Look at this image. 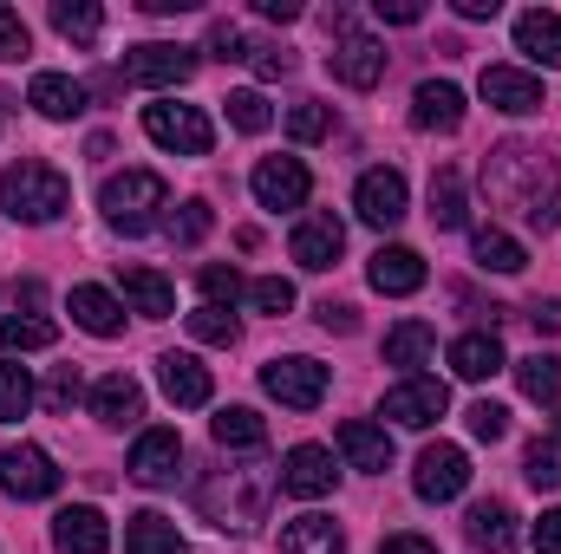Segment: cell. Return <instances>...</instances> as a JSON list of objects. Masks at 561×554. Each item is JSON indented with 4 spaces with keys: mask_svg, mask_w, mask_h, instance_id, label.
<instances>
[{
    "mask_svg": "<svg viewBox=\"0 0 561 554\" xmlns=\"http://www.w3.org/2000/svg\"><path fill=\"white\" fill-rule=\"evenodd\" d=\"M66 203H72V183H66L53 163L20 157V163L0 170V209H7L13 222H53V216H66Z\"/></svg>",
    "mask_w": 561,
    "mask_h": 554,
    "instance_id": "6da1fadb",
    "label": "cell"
},
{
    "mask_svg": "<svg viewBox=\"0 0 561 554\" xmlns=\"http://www.w3.org/2000/svg\"><path fill=\"white\" fill-rule=\"evenodd\" d=\"M99 209H105V222H112V229L144 235V229L157 222V209H170V183H163L157 170H118V176H105Z\"/></svg>",
    "mask_w": 561,
    "mask_h": 554,
    "instance_id": "7a4b0ae2",
    "label": "cell"
},
{
    "mask_svg": "<svg viewBox=\"0 0 561 554\" xmlns=\"http://www.w3.org/2000/svg\"><path fill=\"white\" fill-rule=\"evenodd\" d=\"M144 138L183 157H209L216 150V125L196 105H144Z\"/></svg>",
    "mask_w": 561,
    "mask_h": 554,
    "instance_id": "3957f363",
    "label": "cell"
},
{
    "mask_svg": "<svg viewBox=\"0 0 561 554\" xmlns=\"http://www.w3.org/2000/svg\"><path fill=\"white\" fill-rule=\"evenodd\" d=\"M262 385H268V399L287 405V412H313V405L327 399V366L307 359V353H294V359H268V366H262Z\"/></svg>",
    "mask_w": 561,
    "mask_h": 554,
    "instance_id": "277c9868",
    "label": "cell"
},
{
    "mask_svg": "<svg viewBox=\"0 0 561 554\" xmlns=\"http://www.w3.org/2000/svg\"><path fill=\"white\" fill-rule=\"evenodd\" d=\"M0 489H7L13 503H39V496L59 489V463H53L39 443H13V450L0 457Z\"/></svg>",
    "mask_w": 561,
    "mask_h": 554,
    "instance_id": "5b68a950",
    "label": "cell"
},
{
    "mask_svg": "<svg viewBox=\"0 0 561 554\" xmlns=\"http://www.w3.org/2000/svg\"><path fill=\"white\" fill-rule=\"evenodd\" d=\"M463 483H470V457L457 443H424L419 470H412V489L424 503H450V496H463Z\"/></svg>",
    "mask_w": 561,
    "mask_h": 554,
    "instance_id": "8992f818",
    "label": "cell"
},
{
    "mask_svg": "<svg viewBox=\"0 0 561 554\" xmlns=\"http://www.w3.org/2000/svg\"><path fill=\"white\" fill-rule=\"evenodd\" d=\"M477 92H483V105H496V112H510V118H529V112L549 105V99H542V79L523 72V66H483Z\"/></svg>",
    "mask_w": 561,
    "mask_h": 554,
    "instance_id": "52a82bcc",
    "label": "cell"
},
{
    "mask_svg": "<svg viewBox=\"0 0 561 554\" xmlns=\"http://www.w3.org/2000/svg\"><path fill=\"white\" fill-rule=\"evenodd\" d=\"M353 209H359V222L392 229V222H405L412 189H405V176H399V170H366V176H359V189H353Z\"/></svg>",
    "mask_w": 561,
    "mask_h": 554,
    "instance_id": "ba28073f",
    "label": "cell"
},
{
    "mask_svg": "<svg viewBox=\"0 0 561 554\" xmlns=\"http://www.w3.org/2000/svg\"><path fill=\"white\" fill-rule=\"evenodd\" d=\"M196 72V53L190 46H170V39H144L125 53V79L131 85H183Z\"/></svg>",
    "mask_w": 561,
    "mask_h": 554,
    "instance_id": "9c48e42d",
    "label": "cell"
},
{
    "mask_svg": "<svg viewBox=\"0 0 561 554\" xmlns=\"http://www.w3.org/2000/svg\"><path fill=\"white\" fill-rule=\"evenodd\" d=\"M249 183H255V203H262V209H300V203L313 196V176H307L300 157H262Z\"/></svg>",
    "mask_w": 561,
    "mask_h": 554,
    "instance_id": "30bf717a",
    "label": "cell"
},
{
    "mask_svg": "<svg viewBox=\"0 0 561 554\" xmlns=\"http://www.w3.org/2000/svg\"><path fill=\"white\" fill-rule=\"evenodd\" d=\"M327 72H333L340 85H353V92H373V85L386 79V46H379L373 33H346V39L327 53Z\"/></svg>",
    "mask_w": 561,
    "mask_h": 554,
    "instance_id": "8fae6325",
    "label": "cell"
},
{
    "mask_svg": "<svg viewBox=\"0 0 561 554\" xmlns=\"http://www.w3.org/2000/svg\"><path fill=\"white\" fill-rule=\"evenodd\" d=\"M340 249H346V222L333 216V209H320V216H307L300 229H294V242H287V255L307 268V275H327L333 262H340Z\"/></svg>",
    "mask_w": 561,
    "mask_h": 554,
    "instance_id": "7c38bea8",
    "label": "cell"
},
{
    "mask_svg": "<svg viewBox=\"0 0 561 554\" xmlns=\"http://www.w3.org/2000/svg\"><path fill=\"white\" fill-rule=\"evenodd\" d=\"M444 412H450L444 379H405V385H392V392H386V417H392V424H405V430H431Z\"/></svg>",
    "mask_w": 561,
    "mask_h": 554,
    "instance_id": "4fadbf2b",
    "label": "cell"
},
{
    "mask_svg": "<svg viewBox=\"0 0 561 554\" xmlns=\"http://www.w3.org/2000/svg\"><path fill=\"white\" fill-rule=\"evenodd\" d=\"M333 483H340V470H333V450H320V443H294L287 457H280V489L287 496H333Z\"/></svg>",
    "mask_w": 561,
    "mask_h": 554,
    "instance_id": "5bb4252c",
    "label": "cell"
},
{
    "mask_svg": "<svg viewBox=\"0 0 561 554\" xmlns=\"http://www.w3.org/2000/svg\"><path fill=\"white\" fill-rule=\"evenodd\" d=\"M53 549L59 554H112V522L92 503H72L53 516Z\"/></svg>",
    "mask_w": 561,
    "mask_h": 554,
    "instance_id": "9a60e30c",
    "label": "cell"
},
{
    "mask_svg": "<svg viewBox=\"0 0 561 554\" xmlns=\"http://www.w3.org/2000/svg\"><path fill=\"white\" fill-rule=\"evenodd\" d=\"M157 379H163V399H170V405H183V412H196V405H209V399H216L209 366H203L196 353H163V359H157Z\"/></svg>",
    "mask_w": 561,
    "mask_h": 554,
    "instance_id": "2e32d148",
    "label": "cell"
},
{
    "mask_svg": "<svg viewBox=\"0 0 561 554\" xmlns=\"http://www.w3.org/2000/svg\"><path fill=\"white\" fill-rule=\"evenodd\" d=\"M176 470H183V437L176 430H144L131 443V476L138 483L163 489V483H176Z\"/></svg>",
    "mask_w": 561,
    "mask_h": 554,
    "instance_id": "e0dca14e",
    "label": "cell"
},
{
    "mask_svg": "<svg viewBox=\"0 0 561 554\" xmlns=\"http://www.w3.org/2000/svg\"><path fill=\"white\" fill-rule=\"evenodd\" d=\"M118 287H125L131 313H144V320H170L176 313V287L157 275V268H144V262H125L118 268Z\"/></svg>",
    "mask_w": 561,
    "mask_h": 554,
    "instance_id": "ac0fdd59",
    "label": "cell"
},
{
    "mask_svg": "<svg viewBox=\"0 0 561 554\" xmlns=\"http://www.w3.org/2000/svg\"><path fill=\"white\" fill-rule=\"evenodd\" d=\"M340 457H346L353 470L379 476V470H392V437H386L379 424H366V417H346V424H340Z\"/></svg>",
    "mask_w": 561,
    "mask_h": 554,
    "instance_id": "d6986e66",
    "label": "cell"
},
{
    "mask_svg": "<svg viewBox=\"0 0 561 554\" xmlns=\"http://www.w3.org/2000/svg\"><path fill=\"white\" fill-rule=\"evenodd\" d=\"M412 125L419 131H457L463 125V92L450 79H424L412 92Z\"/></svg>",
    "mask_w": 561,
    "mask_h": 554,
    "instance_id": "ffe728a7",
    "label": "cell"
},
{
    "mask_svg": "<svg viewBox=\"0 0 561 554\" xmlns=\"http://www.w3.org/2000/svg\"><path fill=\"white\" fill-rule=\"evenodd\" d=\"M510 359H503V339L496 333H463V339H450V372L457 379H470V385H483V379H496Z\"/></svg>",
    "mask_w": 561,
    "mask_h": 554,
    "instance_id": "44dd1931",
    "label": "cell"
},
{
    "mask_svg": "<svg viewBox=\"0 0 561 554\" xmlns=\"http://www.w3.org/2000/svg\"><path fill=\"white\" fill-rule=\"evenodd\" d=\"M516 53H529L536 66H561V13L556 7L516 13Z\"/></svg>",
    "mask_w": 561,
    "mask_h": 554,
    "instance_id": "7402d4cb",
    "label": "cell"
},
{
    "mask_svg": "<svg viewBox=\"0 0 561 554\" xmlns=\"http://www.w3.org/2000/svg\"><path fill=\"white\" fill-rule=\"evenodd\" d=\"M26 105H33L39 118H79V112H85V85L66 79V72H33Z\"/></svg>",
    "mask_w": 561,
    "mask_h": 554,
    "instance_id": "603a6c76",
    "label": "cell"
},
{
    "mask_svg": "<svg viewBox=\"0 0 561 554\" xmlns=\"http://www.w3.org/2000/svg\"><path fill=\"white\" fill-rule=\"evenodd\" d=\"M72 320L92 333V339H118L125 333V307H118V293H105V287H72Z\"/></svg>",
    "mask_w": 561,
    "mask_h": 554,
    "instance_id": "cb8c5ba5",
    "label": "cell"
},
{
    "mask_svg": "<svg viewBox=\"0 0 561 554\" xmlns=\"http://www.w3.org/2000/svg\"><path fill=\"white\" fill-rule=\"evenodd\" d=\"M463 535H470L477 549H490V554H510L516 549V509L490 496V503H477V509L463 516Z\"/></svg>",
    "mask_w": 561,
    "mask_h": 554,
    "instance_id": "d4e9b609",
    "label": "cell"
},
{
    "mask_svg": "<svg viewBox=\"0 0 561 554\" xmlns=\"http://www.w3.org/2000/svg\"><path fill=\"white\" fill-rule=\"evenodd\" d=\"M92 417H105V424H138L144 417V385L131 379V372L99 379V385H92Z\"/></svg>",
    "mask_w": 561,
    "mask_h": 554,
    "instance_id": "484cf974",
    "label": "cell"
},
{
    "mask_svg": "<svg viewBox=\"0 0 561 554\" xmlns=\"http://www.w3.org/2000/svg\"><path fill=\"white\" fill-rule=\"evenodd\" d=\"M280 554H346V535L333 516H294L280 529Z\"/></svg>",
    "mask_w": 561,
    "mask_h": 554,
    "instance_id": "4316f807",
    "label": "cell"
},
{
    "mask_svg": "<svg viewBox=\"0 0 561 554\" xmlns=\"http://www.w3.org/2000/svg\"><path fill=\"white\" fill-rule=\"evenodd\" d=\"M366 280H373L379 293H392V300H399V293H419V287H424V262L412 255V249H379V255H373V268H366Z\"/></svg>",
    "mask_w": 561,
    "mask_h": 554,
    "instance_id": "83f0119b",
    "label": "cell"
},
{
    "mask_svg": "<svg viewBox=\"0 0 561 554\" xmlns=\"http://www.w3.org/2000/svg\"><path fill=\"white\" fill-rule=\"evenodd\" d=\"M125 554H183V535H176V522H170V516L138 509V516L125 522Z\"/></svg>",
    "mask_w": 561,
    "mask_h": 554,
    "instance_id": "f1b7e54d",
    "label": "cell"
},
{
    "mask_svg": "<svg viewBox=\"0 0 561 554\" xmlns=\"http://www.w3.org/2000/svg\"><path fill=\"white\" fill-rule=\"evenodd\" d=\"M437 353V326L431 320H399L386 333V366H424Z\"/></svg>",
    "mask_w": 561,
    "mask_h": 554,
    "instance_id": "f546056e",
    "label": "cell"
},
{
    "mask_svg": "<svg viewBox=\"0 0 561 554\" xmlns=\"http://www.w3.org/2000/svg\"><path fill=\"white\" fill-rule=\"evenodd\" d=\"M477 268H490V275H523L529 268V249L516 242V235H503V229H477Z\"/></svg>",
    "mask_w": 561,
    "mask_h": 554,
    "instance_id": "4dcf8cb0",
    "label": "cell"
},
{
    "mask_svg": "<svg viewBox=\"0 0 561 554\" xmlns=\"http://www.w3.org/2000/svg\"><path fill=\"white\" fill-rule=\"evenodd\" d=\"M463 216H470V203H463V170H437L431 176V222L437 229H463Z\"/></svg>",
    "mask_w": 561,
    "mask_h": 554,
    "instance_id": "1f68e13d",
    "label": "cell"
},
{
    "mask_svg": "<svg viewBox=\"0 0 561 554\" xmlns=\"http://www.w3.org/2000/svg\"><path fill=\"white\" fill-rule=\"evenodd\" d=\"M209 430H216V443H222V450H262V443H268V424L249 412V405L216 412V424H209Z\"/></svg>",
    "mask_w": 561,
    "mask_h": 554,
    "instance_id": "d6a6232c",
    "label": "cell"
},
{
    "mask_svg": "<svg viewBox=\"0 0 561 554\" xmlns=\"http://www.w3.org/2000/svg\"><path fill=\"white\" fill-rule=\"evenodd\" d=\"M516 385H523V399L556 405L561 399V359L556 353H529V359H516Z\"/></svg>",
    "mask_w": 561,
    "mask_h": 554,
    "instance_id": "836d02e7",
    "label": "cell"
},
{
    "mask_svg": "<svg viewBox=\"0 0 561 554\" xmlns=\"http://www.w3.org/2000/svg\"><path fill=\"white\" fill-rule=\"evenodd\" d=\"M53 339H59V326L39 320V313H7V320H0V346H7V353H46Z\"/></svg>",
    "mask_w": 561,
    "mask_h": 554,
    "instance_id": "e575fe53",
    "label": "cell"
},
{
    "mask_svg": "<svg viewBox=\"0 0 561 554\" xmlns=\"http://www.w3.org/2000/svg\"><path fill=\"white\" fill-rule=\"evenodd\" d=\"M53 26H59L66 39H79V46H99V33H105V13H99L92 0H59V7H53Z\"/></svg>",
    "mask_w": 561,
    "mask_h": 554,
    "instance_id": "d590c367",
    "label": "cell"
},
{
    "mask_svg": "<svg viewBox=\"0 0 561 554\" xmlns=\"http://www.w3.org/2000/svg\"><path fill=\"white\" fill-rule=\"evenodd\" d=\"M26 412H33V379H26V366L0 359V424H20Z\"/></svg>",
    "mask_w": 561,
    "mask_h": 554,
    "instance_id": "8d00e7d4",
    "label": "cell"
},
{
    "mask_svg": "<svg viewBox=\"0 0 561 554\" xmlns=\"http://www.w3.org/2000/svg\"><path fill=\"white\" fill-rule=\"evenodd\" d=\"M523 476H529L536 489H561V437H536V443H529Z\"/></svg>",
    "mask_w": 561,
    "mask_h": 554,
    "instance_id": "74e56055",
    "label": "cell"
},
{
    "mask_svg": "<svg viewBox=\"0 0 561 554\" xmlns=\"http://www.w3.org/2000/svg\"><path fill=\"white\" fill-rule=\"evenodd\" d=\"M222 105H229V125H236V131H249V138H262V131L275 125V112H268V99H262V92H229Z\"/></svg>",
    "mask_w": 561,
    "mask_h": 554,
    "instance_id": "f35d334b",
    "label": "cell"
},
{
    "mask_svg": "<svg viewBox=\"0 0 561 554\" xmlns=\"http://www.w3.org/2000/svg\"><path fill=\"white\" fill-rule=\"evenodd\" d=\"M196 280H203V307H222V313L249 293V287H242V275H236V268H222V262H209Z\"/></svg>",
    "mask_w": 561,
    "mask_h": 554,
    "instance_id": "ab89813d",
    "label": "cell"
},
{
    "mask_svg": "<svg viewBox=\"0 0 561 554\" xmlns=\"http://www.w3.org/2000/svg\"><path fill=\"white\" fill-rule=\"evenodd\" d=\"M190 333H196L203 346H236L242 326H236V313H222V307H196V313H190Z\"/></svg>",
    "mask_w": 561,
    "mask_h": 554,
    "instance_id": "60d3db41",
    "label": "cell"
},
{
    "mask_svg": "<svg viewBox=\"0 0 561 554\" xmlns=\"http://www.w3.org/2000/svg\"><path fill=\"white\" fill-rule=\"evenodd\" d=\"M327 131H333V112L327 105H294L287 112V138L294 143H320Z\"/></svg>",
    "mask_w": 561,
    "mask_h": 554,
    "instance_id": "b9f144b4",
    "label": "cell"
},
{
    "mask_svg": "<svg viewBox=\"0 0 561 554\" xmlns=\"http://www.w3.org/2000/svg\"><path fill=\"white\" fill-rule=\"evenodd\" d=\"M242 59H249L262 79H280V72H294V53H287L280 39H249V46H242Z\"/></svg>",
    "mask_w": 561,
    "mask_h": 554,
    "instance_id": "7bdbcfd3",
    "label": "cell"
},
{
    "mask_svg": "<svg viewBox=\"0 0 561 554\" xmlns=\"http://www.w3.org/2000/svg\"><path fill=\"white\" fill-rule=\"evenodd\" d=\"M463 424H470V437H477V443H496V437L510 430V412H503L496 399H477V405L463 412Z\"/></svg>",
    "mask_w": 561,
    "mask_h": 554,
    "instance_id": "ee69618b",
    "label": "cell"
},
{
    "mask_svg": "<svg viewBox=\"0 0 561 554\" xmlns=\"http://www.w3.org/2000/svg\"><path fill=\"white\" fill-rule=\"evenodd\" d=\"M209 222H216V216H209V203H183V216L170 222V235H176L183 249H196V242L209 235Z\"/></svg>",
    "mask_w": 561,
    "mask_h": 554,
    "instance_id": "f6af8a7d",
    "label": "cell"
},
{
    "mask_svg": "<svg viewBox=\"0 0 561 554\" xmlns=\"http://www.w3.org/2000/svg\"><path fill=\"white\" fill-rule=\"evenodd\" d=\"M249 300H255L262 313H287V307H294V287L280 275H262V280H249Z\"/></svg>",
    "mask_w": 561,
    "mask_h": 554,
    "instance_id": "bcb514c9",
    "label": "cell"
},
{
    "mask_svg": "<svg viewBox=\"0 0 561 554\" xmlns=\"http://www.w3.org/2000/svg\"><path fill=\"white\" fill-rule=\"evenodd\" d=\"M26 46H33V39H26V20L0 0V59H26Z\"/></svg>",
    "mask_w": 561,
    "mask_h": 554,
    "instance_id": "7dc6e473",
    "label": "cell"
},
{
    "mask_svg": "<svg viewBox=\"0 0 561 554\" xmlns=\"http://www.w3.org/2000/svg\"><path fill=\"white\" fill-rule=\"evenodd\" d=\"M79 392H85V385H79V372H72V366H59V372H53V385H46V412H72V405H79Z\"/></svg>",
    "mask_w": 561,
    "mask_h": 554,
    "instance_id": "c3c4849f",
    "label": "cell"
},
{
    "mask_svg": "<svg viewBox=\"0 0 561 554\" xmlns=\"http://www.w3.org/2000/svg\"><path fill=\"white\" fill-rule=\"evenodd\" d=\"M242 46H249V39H242V26H229V20H216V26H209V53H216V59H242Z\"/></svg>",
    "mask_w": 561,
    "mask_h": 554,
    "instance_id": "681fc988",
    "label": "cell"
},
{
    "mask_svg": "<svg viewBox=\"0 0 561 554\" xmlns=\"http://www.w3.org/2000/svg\"><path fill=\"white\" fill-rule=\"evenodd\" d=\"M529 542H536V554H561V509H549V516L529 529Z\"/></svg>",
    "mask_w": 561,
    "mask_h": 554,
    "instance_id": "f907efd6",
    "label": "cell"
},
{
    "mask_svg": "<svg viewBox=\"0 0 561 554\" xmlns=\"http://www.w3.org/2000/svg\"><path fill=\"white\" fill-rule=\"evenodd\" d=\"M379 20H392V26H419L424 7L419 0H379Z\"/></svg>",
    "mask_w": 561,
    "mask_h": 554,
    "instance_id": "816d5d0a",
    "label": "cell"
},
{
    "mask_svg": "<svg viewBox=\"0 0 561 554\" xmlns=\"http://www.w3.org/2000/svg\"><path fill=\"white\" fill-rule=\"evenodd\" d=\"M379 554H437V542H424V535H386Z\"/></svg>",
    "mask_w": 561,
    "mask_h": 554,
    "instance_id": "f5cc1de1",
    "label": "cell"
},
{
    "mask_svg": "<svg viewBox=\"0 0 561 554\" xmlns=\"http://www.w3.org/2000/svg\"><path fill=\"white\" fill-rule=\"evenodd\" d=\"M529 320H536V333H561V300H536Z\"/></svg>",
    "mask_w": 561,
    "mask_h": 554,
    "instance_id": "db71d44e",
    "label": "cell"
},
{
    "mask_svg": "<svg viewBox=\"0 0 561 554\" xmlns=\"http://www.w3.org/2000/svg\"><path fill=\"white\" fill-rule=\"evenodd\" d=\"M255 13H262V20H280V26H287V20H300V0H255Z\"/></svg>",
    "mask_w": 561,
    "mask_h": 554,
    "instance_id": "11a10c76",
    "label": "cell"
},
{
    "mask_svg": "<svg viewBox=\"0 0 561 554\" xmlns=\"http://www.w3.org/2000/svg\"><path fill=\"white\" fill-rule=\"evenodd\" d=\"M463 20H496V0H457Z\"/></svg>",
    "mask_w": 561,
    "mask_h": 554,
    "instance_id": "9f6ffc18",
    "label": "cell"
}]
</instances>
